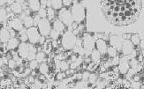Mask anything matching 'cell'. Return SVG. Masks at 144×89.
<instances>
[{"label": "cell", "mask_w": 144, "mask_h": 89, "mask_svg": "<svg viewBox=\"0 0 144 89\" xmlns=\"http://www.w3.org/2000/svg\"><path fill=\"white\" fill-rule=\"evenodd\" d=\"M37 28H38L39 33L41 34V35L47 37L50 34V30L52 29L51 27V23L50 21L46 18L44 19H41L39 20L38 24H37Z\"/></svg>", "instance_id": "obj_5"}, {"label": "cell", "mask_w": 144, "mask_h": 89, "mask_svg": "<svg viewBox=\"0 0 144 89\" xmlns=\"http://www.w3.org/2000/svg\"><path fill=\"white\" fill-rule=\"evenodd\" d=\"M20 45V40L16 37H11L9 41L7 42L6 49L9 50H14V51L18 52V48Z\"/></svg>", "instance_id": "obj_12"}, {"label": "cell", "mask_w": 144, "mask_h": 89, "mask_svg": "<svg viewBox=\"0 0 144 89\" xmlns=\"http://www.w3.org/2000/svg\"><path fill=\"white\" fill-rule=\"evenodd\" d=\"M95 38L94 36L90 34H86L84 36V39L82 41V45H83V48L85 49V50L88 51V52H91L93 50H94V47H95Z\"/></svg>", "instance_id": "obj_8"}, {"label": "cell", "mask_w": 144, "mask_h": 89, "mask_svg": "<svg viewBox=\"0 0 144 89\" xmlns=\"http://www.w3.org/2000/svg\"><path fill=\"white\" fill-rule=\"evenodd\" d=\"M28 8L32 12H38L41 8V4H40V0H29L28 2Z\"/></svg>", "instance_id": "obj_16"}, {"label": "cell", "mask_w": 144, "mask_h": 89, "mask_svg": "<svg viewBox=\"0 0 144 89\" xmlns=\"http://www.w3.org/2000/svg\"><path fill=\"white\" fill-rule=\"evenodd\" d=\"M4 65V58L3 57H0V68L3 67Z\"/></svg>", "instance_id": "obj_46"}, {"label": "cell", "mask_w": 144, "mask_h": 89, "mask_svg": "<svg viewBox=\"0 0 144 89\" xmlns=\"http://www.w3.org/2000/svg\"><path fill=\"white\" fill-rule=\"evenodd\" d=\"M88 80H89L90 83H95V80H97V77H95V75H94V74L93 75L90 74L89 77H88Z\"/></svg>", "instance_id": "obj_42"}, {"label": "cell", "mask_w": 144, "mask_h": 89, "mask_svg": "<svg viewBox=\"0 0 144 89\" xmlns=\"http://www.w3.org/2000/svg\"><path fill=\"white\" fill-rule=\"evenodd\" d=\"M106 19L115 26H127L135 22L142 11L141 0H101Z\"/></svg>", "instance_id": "obj_1"}, {"label": "cell", "mask_w": 144, "mask_h": 89, "mask_svg": "<svg viewBox=\"0 0 144 89\" xmlns=\"http://www.w3.org/2000/svg\"><path fill=\"white\" fill-rule=\"evenodd\" d=\"M76 41H77V38L75 36V34L73 32H71V30H69V31H66L63 34L62 46L65 50H71L75 47Z\"/></svg>", "instance_id": "obj_2"}, {"label": "cell", "mask_w": 144, "mask_h": 89, "mask_svg": "<svg viewBox=\"0 0 144 89\" xmlns=\"http://www.w3.org/2000/svg\"><path fill=\"white\" fill-rule=\"evenodd\" d=\"M40 4L41 8H45L47 6V0H40Z\"/></svg>", "instance_id": "obj_43"}, {"label": "cell", "mask_w": 144, "mask_h": 89, "mask_svg": "<svg viewBox=\"0 0 144 89\" xmlns=\"http://www.w3.org/2000/svg\"><path fill=\"white\" fill-rule=\"evenodd\" d=\"M27 34L28 42L32 44H35L39 42V39L41 37V34L38 31V28L36 27H31L27 29Z\"/></svg>", "instance_id": "obj_6"}, {"label": "cell", "mask_w": 144, "mask_h": 89, "mask_svg": "<svg viewBox=\"0 0 144 89\" xmlns=\"http://www.w3.org/2000/svg\"><path fill=\"white\" fill-rule=\"evenodd\" d=\"M11 38L10 36V33H9V29L6 28V27H3L0 30V42L6 43L9 41V39Z\"/></svg>", "instance_id": "obj_15"}, {"label": "cell", "mask_w": 144, "mask_h": 89, "mask_svg": "<svg viewBox=\"0 0 144 89\" xmlns=\"http://www.w3.org/2000/svg\"><path fill=\"white\" fill-rule=\"evenodd\" d=\"M122 83H123V85H125V86H124V87H130L131 83L129 82V81H127V80H125Z\"/></svg>", "instance_id": "obj_44"}, {"label": "cell", "mask_w": 144, "mask_h": 89, "mask_svg": "<svg viewBox=\"0 0 144 89\" xmlns=\"http://www.w3.org/2000/svg\"><path fill=\"white\" fill-rule=\"evenodd\" d=\"M11 10L15 14H21L22 11H23L22 4L20 3V2H14V3H12L11 4Z\"/></svg>", "instance_id": "obj_17"}, {"label": "cell", "mask_w": 144, "mask_h": 89, "mask_svg": "<svg viewBox=\"0 0 144 89\" xmlns=\"http://www.w3.org/2000/svg\"><path fill=\"white\" fill-rule=\"evenodd\" d=\"M7 65H8V67L10 68V69H12V68L17 65V63L15 62V60L13 59V58H11V59L8 60V63H7Z\"/></svg>", "instance_id": "obj_36"}, {"label": "cell", "mask_w": 144, "mask_h": 89, "mask_svg": "<svg viewBox=\"0 0 144 89\" xmlns=\"http://www.w3.org/2000/svg\"><path fill=\"white\" fill-rule=\"evenodd\" d=\"M47 11V17H48V19L50 20V21H51V20L54 19L55 18V10L52 8V7H48V9L46 10Z\"/></svg>", "instance_id": "obj_26"}, {"label": "cell", "mask_w": 144, "mask_h": 89, "mask_svg": "<svg viewBox=\"0 0 144 89\" xmlns=\"http://www.w3.org/2000/svg\"><path fill=\"white\" fill-rule=\"evenodd\" d=\"M112 58H113V60H112V63H111V65H117L118 63V60H119V57L116 56V57H112Z\"/></svg>", "instance_id": "obj_40"}, {"label": "cell", "mask_w": 144, "mask_h": 89, "mask_svg": "<svg viewBox=\"0 0 144 89\" xmlns=\"http://www.w3.org/2000/svg\"><path fill=\"white\" fill-rule=\"evenodd\" d=\"M69 63L66 62H64V61H61L60 62V71H63V72H65L66 70L69 69Z\"/></svg>", "instance_id": "obj_32"}, {"label": "cell", "mask_w": 144, "mask_h": 89, "mask_svg": "<svg viewBox=\"0 0 144 89\" xmlns=\"http://www.w3.org/2000/svg\"><path fill=\"white\" fill-rule=\"evenodd\" d=\"M128 63H129V66L131 68H135V69H136V68L138 67L139 65V61L136 59V58H132L130 61H128Z\"/></svg>", "instance_id": "obj_30"}, {"label": "cell", "mask_w": 144, "mask_h": 89, "mask_svg": "<svg viewBox=\"0 0 144 89\" xmlns=\"http://www.w3.org/2000/svg\"><path fill=\"white\" fill-rule=\"evenodd\" d=\"M33 47H34V45L32 43H30L29 42H21L19 45V48H18V54H19V56L21 58H27V55H28L29 51L31 50Z\"/></svg>", "instance_id": "obj_7"}, {"label": "cell", "mask_w": 144, "mask_h": 89, "mask_svg": "<svg viewBox=\"0 0 144 89\" xmlns=\"http://www.w3.org/2000/svg\"><path fill=\"white\" fill-rule=\"evenodd\" d=\"M50 7H52L53 9L56 10H60L63 6L62 0H50Z\"/></svg>", "instance_id": "obj_20"}, {"label": "cell", "mask_w": 144, "mask_h": 89, "mask_svg": "<svg viewBox=\"0 0 144 89\" xmlns=\"http://www.w3.org/2000/svg\"><path fill=\"white\" fill-rule=\"evenodd\" d=\"M46 59V53L44 51H39L38 53H36L35 56V60L38 63H42Z\"/></svg>", "instance_id": "obj_24"}, {"label": "cell", "mask_w": 144, "mask_h": 89, "mask_svg": "<svg viewBox=\"0 0 144 89\" xmlns=\"http://www.w3.org/2000/svg\"><path fill=\"white\" fill-rule=\"evenodd\" d=\"M59 19L64 23L65 26H67L69 27L74 22L72 13H71V10L67 9L66 7L60 9V11L59 12Z\"/></svg>", "instance_id": "obj_4"}, {"label": "cell", "mask_w": 144, "mask_h": 89, "mask_svg": "<svg viewBox=\"0 0 144 89\" xmlns=\"http://www.w3.org/2000/svg\"><path fill=\"white\" fill-rule=\"evenodd\" d=\"M122 48V51L124 55H130L132 54L133 50V44L132 43L131 41H125V42H123V45L121 46Z\"/></svg>", "instance_id": "obj_13"}, {"label": "cell", "mask_w": 144, "mask_h": 89, "mask_svg": "<svg viewBox=\"0 0 144 89\" xmlns=\"http://www.w3.org/2000/svg\"><path fill=\"white\" fill-rule=\"evenodd\" d=\"M73 1L74 0H62V3L65 6H69L73 3Z\"/></svg>", "instance_id": "obj_39"}, {"label": "cell", "mask_w": 144, "mask_h": 89, "mask_svg": "<svg viewBox=\"0 0 144 89\" xmlns=\"http://www.w3.org/2000/svg\"><path fill=\"white\" fill-rule=\"evenodd\" d=\"M118 71L121 74H127V71L129 70V63H128V57H123L118 60Z\"/></svg>", "instance_id": "obj_10"}, {"label": "cell", "mask_w": 144, "mask_h": 89, "mask_svg": "<svg viewBox=\"0 0 144 89\" xmlns=\"http://www.w3.org/2000/svg\"><path fill=\"white\" fill-rule=\"evenodd\" d=\"M106 53L109 55V57H114L118 55V50H117V49H115L113 46H110V47L107 48V52H106Z\"/></svg>", "instance_id": "obj_25"}, {"label": "cell", "mask_w": 144, "mask_h": 89, "mask_svg": "<svg viewBox=\"0 0 144 89\" xmlns=\"http://www.w3.org/2000/svg\"><path fill=\"white\" fill-rule=\"evenodd\" d=\"M9 33H10V36L11 37H16L18 34H17V31L16 30H14V29H10L9 30Z\"/></svg>", "instance_id": "obj_38"}, {"label": "cell", "mask_w": 144, "mask_h": 89, "mask_svg": "<svg viewBox=\"0 0 144 89\" xmlns=\"http://www.w3.org/2000/svg\"><path fill=\"white\" fill-rule=\"evenodd\" d=\"M51 27H52V29L56 30L57 32L61 34V33H64L65 26L62 21H60L59 19H55L54 21H53V24L51 25Z\"/></svg>", "instance_id": "obj_14"}, {"label": "cell", "mask_w": 144, "mask_h": 89, "mask_svg": "<svg viewBox=\"0 0 144 89\" xmlns=\"http://www.w3.org/2000/svg\"><path fill=\"white\" fill-rule=\"evenodd\" d=\"M131 42H132V43L135 46H136V45H139L140 44V42H141V37H140V35L137 34H133V35H131Z\"/></svg>", "instance_id": "obj_27"}, {"label": "cell", "mask_w": 144, "mask_h": 89, "mask_svg": "<svg viewBox=\"0 0 144 89\" xmlns=\"http://www.w3.org/2000/svg\"><path fill=\"white\" fill-rule=\"evenodd\" d=\"M71 13H72L73 19L74 22H77L78 24L82 22L85 19V9L84 7L80 4H78L75 3L74 6L72 7L71 10Z\"/></svg>", "instance_id": "obj_3"}, {"label": "cell", "mask_w": 144, "mask_h": 89, "mask_svg": "<svg viewBox=\"0 0 144 89\" xmlns=\"http://www.w3.org/2000/svg\"><path fill=\"white\" fill-rule=\"evenodd\" d=\"M6 4V0H0V6H3Z\"/></svg>", "instance_id": "obj_47"}, {"label": "cell", "mask_w": 144, "mask_h": 89, "mask_svg": "<svg viewBox=\"0 0 144 89\" xmlns=\"http://www.w3.org/2000/svg\"><path fill=\"white\" fill-rule=\"evenodd\" d=\"M51 44H52V48H57V46H59V43H57V40H53Z\"/></svg>", "instance_id": "obj_45"}, {"label": "cell", "mask_w": 144, "mask_h": 89, "mask_svg": "<svg viewBox=\"0 0 144 89\" xmlns=\"http://www.w3.org/2000/svg\"><path fill=\"white\" fill-rule=\"evenodd\" d=\"M8 29L12 28V29H14L16 31H20L23 28V22L22 20L20 19V18H13V19H10L8 21Z\"/></svg>", "instance_id": "obj_9"}, {"label": "cell", "mask_w": 144, "mask_h": 89, "mask_svg": "<svg viewBox=\"0 0 144 89\" xmlns=\"http://www.w3.org/2000/svg\"><path fill=\"white\" fill-rule=\"evenodd\" d=\"M97 63H95V62H93V63H90L89 65H88V71H93V70H95L97 68Z\"/></svg>", "instance_id": "obj_35"}, {"label": "cell", "mask_w": 144, "mask_h": 89, "mask_svg": "<svg viewBox=\"0 0 144 89\" xmlns=\"http://www.w3.org/2000/svg\"><path fill=\"white\" fill-rule=\"evenodd\" d=\"M100 57H101V54L98 50L95 49V50H93L91 51V60L93 62L95 63H98L100 60Z\"/></svg>", "instance_id": "obj_23"}, {"label": "cell", "mask_w": 144, "mask_h": 89, "mask_svg": "<svg viewBox=\"0 0 144 89\" xmlns=\"http://www.w3.org/2000/svg\"><path fill=\"white\" fill-rule=\"evenodd\" d=\"M19 40L21 41V42H26L28 41L27 39V29L26 28H22L21 30L19 31V34H18Z\"/></svg>", "instance_id": "obj_21"}, {"label": "cell", "mask_w": 144, "mask_h": 89, "mask_svg": "<svg viewBox=\"0 0 144 89\" xmlns=\"http://www.w3.org/2000/svg\"><path fill=\"white\" fill-rule=\"evenodd\" d=\"M37 14L39 15L41 19H44V18L47 17V11L45 8H40V10L37 12Z\"/></svg>", "instance_id": "obj_31"}, {"label": "cell", "mask_w": 144, "mask_h": 89, "mask_svg": "<svg viewBox=\"0 0 144 89\" xmlns=\"http://www.w3.org/2000/svg\"><path fill=\"white\" fill-rule=\"evenodd\" d=\"M38 68H39L40 73H42V74H44V75H46L50 72V67H49V65H48L47 63L42 62V63L39 65Z\"/></svg>", "instance_id": "obj_22"}, {"label": "cell", "mask_w": 144, "mask_h": 89, "mask_svg": "<svg viewBox=\"0 0 144 89\" xmlns=\"http://www.w3.org/2000/svg\"><path fill=\"white\" fill-rule=\"evenodd\" d=\"M66 77V74H65V72H57V74L56 75V80H61L63 78H65Z\"/></svg>", "instance_id": "obj_34"}, {"label": "cell", "mask_w": 144, "mask_h": 89, "mask_svg": "<svg viewBox=\"0 0 144 89\" xmlns=\"http://www.w3.org/2000/svg\"><path fill=\"white\" fill-rule=\"evenodd\" d=\"M15 0H6V4H12V3H14Z\"/></svg>", "instance_id": "obj_49"}, {"label": "cell", "mask_w": 144, "mask_h": 89, "mask_svg": "<svg viewBox=\"0 0 144 89\" xmlns=\"http://www.w3.org/2000/svg\"><path fill=\"white\" fill-rule=\"evenodd\" d=\"M22 22H23V25L25 27L28 28V27H31L34 26V19L31 16H25L22 19Z\"/></svg>", "instance_id": "obj_18"}, {"label": "cell", "mask_w": 144, "mask_h": 89, "mask_svg": "<svg viewBox=\"0 0 144 89\" xmlns=\"http://www.w3.org/2000/svg\"><path fill=\"white\" fill-rule=\"evenodd\" d=\"M95 47L97 50L100 52L101 55H104L107 52V44H106L105 41L103 39H97L95 42Z\"/></svg>", "instance_id": "obj_11"}, {"label": "cell", "mask_w": 144, "mask_h": 89, "mask_svg": "<svg viewBox=\"0 0 144 89\" xmlns=\"http://www.w3.org/2000/svg\"><path fill=\"white\" fill-rule=\"evenodd\" d=\"M141 43V50H142L143 49V42H142V41H141V42H140Z\"/></svg>", "instance_id": "obj_50"}, {"label": "cell", "mask_w": 144, "mask_h": 89, "mask_svg": "<svg viewBox=\"0 0 144 89\" xmlns=\"http://www.w3.org/2000/svg\"><path fill=\"white\" fill-rule=\"evenodd\" d=\"M118 42H120V38L118 36H116V35H112V38H111V44H112V46H113L117 50L120 49L121 43Z\"/></svg>", "instance_id": "obj_19"}, {"label": "cell", "mask_w": 144, "mask_h": 89, "mask_svg": "<svg viewBox=\"0 0 144 89\" xmlns=\"http://www.w3.org/2000/svg\"><path fill=\"white\" fill-rule=\"evenodd\" d=\"M7 19V12L6 9L0 8V23H3Z\"/></svg>", "instance_id": "obj_28"}, {"label": "cell", "mask_w": 144, "mask_h": 89, "mask_svg": "<svg viewBox=\"0 0 144 89\" xmlns=\"http://www.w3.org/2000/svg\"><path fill=\"white\" fill-rule=\"evenodd\" d=\"M135 72H136V71L135 68H132L131 70H128L127 71V78H132L133 75L135 74Z\"/></svg>", "instance_id": "obj_37"}, {"label": "cell", "mask_w": 144, "mask_h": 89, "mask_svg": "<svg viewBox=\"0 0 144 89\" xmlns=\"http://www.w3.org/2000/svg\"><path fill=\"white\" fill-rule=\"evenodd\" d=\"M38 62H37L36 60L34 59V60H32V61H30V63L28 65V67L30 68L31 70H34L35 69L36 67H38Z\"/></svg>", "instance_id": "obj_33"}, {"label": "cell", "mask_w": 144, "mask_h": 89, "mask_svg": "<svg viewBox=\"0 0 144 89\" xmlns=\"http://www.w3.org/2000/svg\"><path fill=\"white\" fill-rule=\"evenodd\" d=\"M130 35H131L130 34H125L123 35V37H124V38H126V39H127V40H128V38H130V37H131Z\"/></svg>", "instance_id": "obj_48"}, {"label": "cell", "mask_w": 144, "mask_h": 89, "mask_svg": "<svg viewBox=\"0 0 144 89\" xmlns=\"http://www.w3.org/2000/svg\"><path fill=\"white\" fill-rule=\"evenodd\" d=\"M89 72H85L84 73L82 74V80H83V81H86V80H88V77H89Z\"/></svg>", "instance_id": "obj_41"}, {"label": "cell", "mask_w": 144, "mask_h": 89, "mask_svg": "<svg viewBox=\"0 0 144 89\" xmlns=\"http://www.w3.org/2000/svg\"><path fill=\"white\" fill-rule=\"evenodd\" d=\"M49 35H50V37L51 38L52 40H57L59 38L60 33L57 32L56 30H54V29H51V30H50Z\"/></svg>", "instance_id": "obj_29"}]
</instances>
